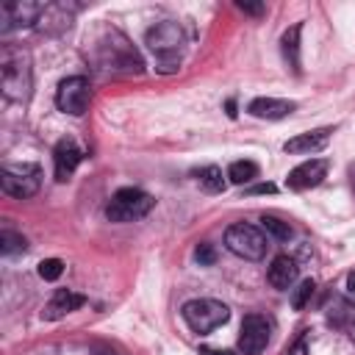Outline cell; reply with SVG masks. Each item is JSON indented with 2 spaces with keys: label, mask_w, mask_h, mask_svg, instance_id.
Returning <instances> with one entry per match:
<instances>
[{
  "label": "cell",
  "mask_w": 355,
  "mask_h": 355,
  "mask_svg": "<svg viewBox=\"0 0 355 355\" xmlns=\"http://www.w3.org/2000/svg\"><path fill=\"white\" fill-rule=\"evenodd\" d=\"M266 344H269V322H266V316L247 313L241 319V330H239V349L244 355H258Z\"/></svg>",
  "instance_id": "obj_9"
},
{
  "label": "cell",
  "mask_w": 355,
  "mask_h": 355,
  "mask_svg": "<svg viewBox=\"0 0 355 355\" xmlns=\"http://www.w3.org/2000/svg\"><path fill=\"white\" fill-rule=\"evenodd\" d=\"M227 178H230V183H236V186L252 183V180L258 178V164H255V161H233V164L227 166Z\"/></svg>",
  "instance_id": "obj_17"
},
{
  "label": "cell",
  "mask_w": 355,
  "mask_h": 355,
  "mask_svg": "<svg viewBox=\"0 0 355 355\" xmlns=\"http://www.w3.org/2000/svg\"><path fill=\"white\" fill-rule=\"evenodd\" d=\"M28 250V241H25V236L22 233H14V230H3L0 233V252L3 255H19V252H25Z\"/></svg>",
  "instance_id": "obj_19"
},
{
  "label": "cell",
  "mask_w": 355,
  "mask_h": 355,
  "mask_svg": "<svg viewBox=\"0 0 355 355\" xmlns=\"http://www.w3.org/2000/svg\"><path fill=\"white\" fill-rule=\"evenodd\" d=\"M180 313H183V322L189 324V330H194V333H200V336L216 330V327L225 324L227 316H230V311H227L225 302H219V300H208V297L189 300V302L183 305Z\"/></svg>",
  "instance_id": "obj_3"
},
{
  "label": "cell",
  "mask_w": 355,
  "mask_h": 355,
  "mask_svg": "<svg viewBox=\"0 0 355 355\" xmlns=\"http://www.w3.org/2000/svg\"><path fill=\"white\" fill-rule=\"evenodd\" d=\"M83 302H86V297H83V294H78V291H72V288H58V291L50 297V302L44 305L42 316H44L47 322H55V319H61V316H67V313L78 311Z\"/></svg>",
  "instance_id": "obj_12"
},
{
  "label": "cell",
  "mask_w": 355,
  "mask_h": 355,
  "mask_svg": "<svg viewBox=\"0 0 355 355\" xmlns=\"http://www.w3.org/2000/svg\"><path fill=\"white\" fill-rule=\"evenodd\" d=\"M297 275H300V266H297V261L288 258V255H277V258L269 263V269H266L269 286H272V288H280V291L291 288V286L297 283Z\"/></svg>",
  "instance_id": "obj_14"
},
{
  "label": "cell",
  "mask_w": 355,
  "mask_h": 355,
  "mask_svg": "<svg viewBox=\"0 0 355 355\" xmlns=\"http://www.w3.org/2000/svg\"><path fill=\"white\" fill-rule=\"evenodd\" d=\"M324 175H327V161L324 158H308V161H302L300 166H294L288 172L286 186L291 191H305V189L319 186L324 180Z\"/></svg>",
  "instance_id": "obj_10"
},
{
  "label": "cell",
  "mask_w": 355,
  "mask_h": 355,
  "mask_svg": "<svg viewBox=\"0 0 355 355\" xmlns=\"http://www.w3.org/2000/svg\"><path fill=\"white\" fill-rule=\"evenodd\" d=\"M97 355H116V352H111V349H100Z\"/></svg>",
  "instance_id": "obj_30"
},
{
  "label": "cell",
  "mask_w": 355,
  "mask_h": 355,
  "mask_svg": "<svg viewBox=\"0 0 355 355\" xmlns=\"http://www.w3.org/2000/svg\"><path fill=\"white\" fill-rule=\"evenodd\" d=\"M0 186L6 194L17 197V200H28L42 186V169H39V164H3Z\"/></svg>",
  "instance_id": "obj_4"
},
{
  "label": "cell",
  "mask_w": 355,
  "mask_h": 355,
  "mask_svg": "<svg viewBox=\"0 0 355 355\" xmlns=\"http://www.w3.org/2000/svg\"><path fill=\"white\" fill-rule=\"evenodd\" d=\"M347 288H349V294H352V300H355V272L347 277Z\"/></svg>",
  "instance_id": "obj_28"
},
{
  "label": "cell",
  "mask_w": 355,
  "mask_h": 355,
  "mask_svg": "<svg viewBox=\"0 0 355 355\" xmlns=\"http://www.w3.org/2000/svg\"><path fill=\"white\" fill-rule=\"evenodd\" d=\"M197 180H200V186L208 191V194H219V191H225V178H222V169L219 166H202L200 172H197Z\"/></svg>",
  "instance_id": "obj_18"
},
{
  "label": "cell",
  "mask_w": 355,
  "mask_h": 355,
  "mask_svg": "<svg viewBox=\"0 0 355 355\" xmlns=\"http://www.w3.org/2000/svg\"><path fill=\"white\" fill-rule=\"evenodd\" d=\"M300 33H302V22L291 25V28L283 33V39H280L283 55H286V61H288V67H291L294 72H300Z\"/></svg>",
  "instance_id": "obj_16"
},
{
  "label": "cell",
  "mask_w": 355,
  "mask_h": 355,
  "mask_svg": "<svg viewBox=\"0 0 355 355\" xmlns=\"http://www.w3.org/2000/svg\"><path fill=\"white\" fill-rule=\"evenodd\" d=\"M61 272H64V263H61L58 258H44V261L39 263V277H42V280H58Z\"/></svg>",
  "instance_id": "obj_22"
},
{
  "label": "cell",
  "mask_w": 355,
  "mask_h": 355,
  "mask_svg": "<svg viewBox=\"0 0 355 355\" xmlns=\"http://www.w3.org/2000/svg\"><path fill=\"white\" fill-rule=\"evenodd\" d=\"M261 225H263V233L272 236L275 241H288L291 239V225L283 222V219H277V216H263Z\"/></svg>",
  "instance_id": "obj_20"
},
{
  "label": "cell",
  "mask_w": 355,
  "mask_h": 355,
  "mask_svg": "<svg viewBox=\"0 0 355 355\" xmlns=\"http://www.w3.org/2000/svg\"><path fill=\"white\" fill-rule=\"evenodd\" d=\"M89 103H92V83L89 78L83 75H69L58 83L55 89V105L58 111L64 114H72V116H80L89 111Z\"/></svg>",
  "instance_id": "obj_6"
},
{
  "label": "cell",
  "mask_w": 355,
  "mask_h": 355,
  "mask_svg": "<svg viewBox=\"0 0 355 355\" xmlns=\"http://www.w3.org/2000/svg\"><path fill=\"white\" fill-rule=\"evenodd\" d=\"M225 247H227L233 255L244 258V261H261V258L266 255V250H269L266 233L258 230V227L250 225V222H236V225H230V227L225 230Z\"/></svg>",
  "instance_id": "obj_2"
},
{
  "label": "cell",
  "mask_w": 355,
  "mask_h": 355,
  "mask_svg": "<svg viewBox=\"0 0 355 355\" xmlns=\"http://www.w3.org/2000/svg\"><path fill=\"white\" fill-rule=\"evenodd\" d=\"M44 17V6L33 0H8L0 6V31L8 33L14 28H31Z\"/></svg>",
  "instance_id": "obj_8"
},
{
  "label": "cell",
  "mask_w": 355,
  "mask_h": 355,
  "mask_svg": "<svg viewBox=\"0 0 355 355\" xmlns=\"http://www.w3.org/2000/svg\"><path fill=\"white\" fill-rule=\"evenodd\" d=\"M275 191H277V186H275V183H258V186L247 189V194H275Z\"/></svg>",
  "instance_id": "obj_24"
},
{
  "label": "cell",
  "mask_w": 355,
  "mask_h": 355,
  "mask_svg": "<svg viewBox=\"0 0 355 355\" xmlns=\"http://www.w3.org/2000/svg\"><path fill=\"white\" fill-rule=\"evenodd\" d=\"M194 258H197V263L200 266H211L214 261H216V252H214V247L211 244H197V250H194Z\"/></svg>",
  "instance_id": "obj_23"
},
{
  "label": "cell",
  "mask_w": 355,
  "mask_h": 355,
  "mask_svg": "<svg viewBox=\"0 0 355 355\" xmlns=\"http://www.w3.org/2000/svg\"><path fill=\"white\" fill-rule=\"evenodd\" d=\"M330 133H333L330 128H316V130L300 133V136L288 139V141L283 144V150H286V153H294V155H311V153H316V150L327 147Z\"/></svg>",
  "instance_id": "obj_13"
},
{
  "label": "cell",
  "mask_w": 355,
  "mask_h": 355,
  "mask_svg": "<svg viewBox=\"0 0 355 355\" xmlns=\"http://www.w3.org/2000/svg\"><path fill=\"white\" fill-rule=\"evenodd\" d=\"M239 8L241 11H247V14H263V3H244V0H239Z\"/></svg>",
  "instance_id": "obj_25"
},
{
  "label": "cell",
  "mask_w": 355,
  "mask_h": 355,
  "mask_svg": "<svg viewBox=\"0 0 355 355\" xmlns=\"http://www.w3.org/2000/svg\"><path fill=\"white\" fill-rule=\"evenodd\" d=\"M200 355H233L230 349H214V347H200Z\"/></svg>",
  "instance_id": "obj_27"
},
{
  "label": "cell",
  "mask_w": 355,
  "mask_h": 355,
  "mask_svg": "<svg viewBox=\"0 0 355 355\" xmlns=\"http://www.w3.org/2000/svg\"><path fill=\"white\" fill-rule=\"evenodd\" d=\"M313 291H316V283H313V280H302V283L294 288V294H291V305H294V311H302V308L311 302Z\"/></svg>",
  "instance_id": "obj_21"
},
{
  "label": "cell",
  "mask_w": 355,
  "mask_h": 355,
  "mask_svg": "<svg viewBox=\"0 0 355 355\" xmlns=\"http://www.w3.org/2000/svg\"><path fill=\"white\" fill-rule=\"evenodd\" d=\"M83 161V150L78 147L75 139H61L53 150V166H55V180L64 183L72 178V172L78 169V164Z\"/></svg>",
  "instance_id": "obj_11"
},
{
  "label": "cell",
  "mask_w": 355,
  "mask_h": 355,
  "mask_svg": "<svg viewBox=\"0 0 355 355\" xmlns=\"http://www.w3.org/2000/svg\"><path fill=\"white\" fill-rule=\"evenodd\" d=\"M153 205H155V200H153L147 191L128 186V189H119V191L111 197V202H108V208H105V216H108L111 222H133V219L147 216V214L153 211Z\"/></svg>",
  "instance_id": "obj_5"
},
{
  "label": "cell",
  "mask_w": 355,
  "mask_h": 355,
  "mask_svg": "<svg viewBox=\"0 0 355 355\" xmlns=\"http://www.w3.org/2000/svg\"><path fill=\"white\" fill-rule=\"evenodd\" d=\"M349 186H352V194H355V164H349Z\"/></svg>",
  "instance_id": "obj_29"
},
{
  "label": "cell",
  "mask_w": 355,
  "mask_h": 355,
  "mask_svg": "<svg viewBox=\"0 0 355 355\" xmlns=\"http://www.w3.org/2000/svg\"><path fill=\"white\" fill-rule=\"evenodd\" d=\"M288 355H308V344H305V336L297 338V344L288 349Z\"/></svg>",
  "instance_id": "obj_26"
},
{
  "label": "cell",
  "mask_w": 355,
  "mask_h": 355,
  "mask_svg": "<svg viewBox=\"0 0 355 355\" xmlns=\"http://www.w3.org/2000/svg\"><path fill=\"white\" fill-rule=\"evenodd\" d=\"M144 42H147V47H150L155 55H161L164 61H169V58H178V53H180L186 36H183V28H180L178 22L164 19V22H155V25L147 31Z\"/></svg>",
  "instance_id": "obj_7"
},
{
  "label": "cell",
  "mask_w": 355,
  "mask_h": 355,
  "mask_svg": "<svg viewBox=\"0 0 355 355\" xmlns=\"http://www.w3.org/2000/svg\"><path fill=\"white\" fill-rule=\"evenodd\" d=\"M297 105L291 100H277V97H255L247 111L255 116V119H283L294 111Z\"/></svg>",
  "instance_id": "obj_15"
},
{
  "label": "cell",
  "mask_w": 355,
  "mask_h": 355,
  "mask_svg": "<svg viewBox=\"0 0 355 355\" xmlns=\"http://www.w3.org/2000/svg\"><path fill=\"white\" fill-rule=\"evenodd\" d=\"M0 92L8 103H25L31 94V55L17 44L0 50Z\"/></svg>",
  "instance_id": "obj_1"
}]
</instances>
